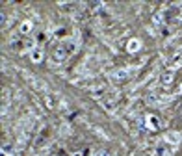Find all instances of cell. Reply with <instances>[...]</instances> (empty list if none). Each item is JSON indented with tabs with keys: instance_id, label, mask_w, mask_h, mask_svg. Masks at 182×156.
Wrapping results in <instances>:
<instances>
[{
	"instance_id": "1",
	"label": "cell",
	"mask_w": 182,
	"mask_h": 156,
	"mask_svg": "<svg viewBox=\"0 0 182 156\" xmlns=\"http://www.w3.org/2000/svg\"><path fill=\"white\" fill-rule=\"evenodd\" d=\"M61 46L65 48V52H67V54H73L74 50H76V41H74V39H65Z\"/></svg>"
},
{
	"instance_id": "2",
	"label": "cell",
	"mask_w": 182,
	"mask_h": 156,
	"mask_svg": "<svg viewBox=\"0 0 182 156\" xmlns=\"http://www.w3.org/2000/svg\"><path fill=\"white\" fill-rule=\"evenodd\" d=\"M65 56H67L65 48H63V46H60V48L56 50V60H65Z\"/></svg>"
},
{
	"instance_id": "3",
	"label": "cell",
	"mask_w": 182,
	"mask_h": 156,
	"mask_svg": "<svg viewBox=\"0 0 182 156\" xmlns=\"http://www.w3.org/2000/svg\"><path fill=\"white\" fill-rule=\"evenodd\" d=\"M32 60H34V61H41L43 60L41 50H32Z\"/></svg>"
},
{
	"instance_id": "4",
	"label": "cell",
	"mask_w": 182,
	"mask_h": 156,
	"mask_svg": "<svg viewBox=\"0 0 182 156\" xmlns=\"http://www.w3.org/2000/svg\"><path fill=\"white\" fill-rule=\"evenodd\" d=\"M138 48H140V43H138L136 39H132V41L128 43V50H130V52H134V50H138Z\"/></svg>"
},
{
	"instance_id": "5",
	"label": "cell",
	"mask_w": 182,
	"mask_h": 156,
	"mask_svg": "<svg viewBox=\"0 0 182 156\" xmlns=\"http://www.w3.org/2000/svg\"><path fill=\"white\" fill-rule=\"evenodd\" d=\"M11 48H13V50H22V48H24V43H22V41H13V43H11Z\"/></svg>"
},
{
	"instance_id": "6",
	"label": "cell",
	"mask_w": 182,
	"mask_h": 156,
	"mask_svg": "<svg viewBox=\"0 0 182 156\" xmlns=\"http://www.w3.org/2000/svg\"><path fill=\"white\" fill-rule=\"evenodd\" d=\"M149 124L152 126V130H156V128L160 126V123H158V119H156V117H149Z\"/></svg>"
},
{
	"instance_id": "7",
	"label": "cell",
	"mask_w": 182,
	"mask_h": 156,
	"mask_svg": "<svg viewBox=\"0 0 182 156\" xmlns=\"http://www.w3.org/2000/svg\"><path fill=\"white\" fill-rule=\"evenodd\" d=\"M88 6L91 7V11H98V7H102V4L100 2H89Z\"/></svg>"
},
{
	"instance_id": "8",
	"label": "cell",
	"mask_w": 182,
	"mask_h": 156,
	"mask_svg": "<svg viewBox=\"0 0 182 156\" xmlns=\"http://www.w3.org/2000/svg\"><path fill=\"white\" fill-rule=\"evenodd\" d=\"M171 80H173V73H165L164 78H162V82H164V84H167V82H171Z\"/></svg>"
},
{
	"instance_id": "9",
	"label": "cell",
	"mask_w": 182,
	"mask_h": 156,
	"mask_svg": "<svg viewBox=\"0 0 182 156\" xmlns=\"http://www.w3.org/2000/svg\"><path fill=\"white\" fill-rule=\"evenodd\" d=\"M30 28H32L30 22H24V24L21 26V32H22V34H28V32H30Z\"/></svg>"
},
{
	"instance_id": "10",
	"label": "cell",
	"mask_w": 182,
	"mask_h": 156,
	"mask_svg": "<svg viewBox=\"0 0 182 156\" xmlns=\"http://www.w3.org/2000/svg\"><path fill=\"white\" fill-rule=\"evenodd\" d=\"M167 139H169V141H173V143H177V141H179V136H177V134H167Z\"/></svg>"
},
{
	"instance_id": "11",
	"label": "cell",
	"mask_w": 182,
	"mask_h": 156,
	"mask_svg": "<svg viewBox=\"0 0 182 156\" xmlns=\"http://www.w3.org/2000/svg\"><path fill=\"white\" fill-rule=\"evenodd\" d=\"M113 78H126V71H117Z\"/></svg>"
},
{
	"instance_id": "12",
	"label": "cell",
	"mask_w": 182,
	"mask_h": 156,
	"mask_svg": "<svg viewBox=\"0 0 182 156\" xmlns=\"http://www.w3.org/2000/svg\"><path fill=\"white\" fill-rule=\"evenodd\" d=\"M45 39H47V36H45V34H37V41H39V43H43Z\"/></svg>"
},
{
	"instance_id": "13",
	"label": "cell",
	"mask_w": 182,
	"mask_h": 156,
	"mask_svg": "<svg viewBox=\"0 0 182 156\" xmlns=\"http://www.w3.org/2000/svg\"><path fill=\"white\" fill-rule=\"evenodd\" d=\"M100 156H110V154L106 153V151H102V153H100Z\"/></svg>"
}]
</instances>
